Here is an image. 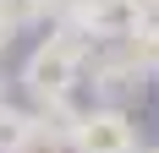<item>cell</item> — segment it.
Instances as JSON below:
<instances>
[{
	"label": "cell",
	"instance_id": "obj_1",
	"mask_svg": "<svg viewBox=\"0 0 159 153\" xmlns=\"http://www.w3.org/2000/svg\"><path fill=\"white\" fill-rule=\"evenodd\" d=\"M93 44H82V38H61V33H49L44 44L33 49L28 60H22V88L44 104V98H71L82 82V66H88Z\"/></svg>",
	"mask_w": 159,
	"mask_h": 153
},
{
	"label": "cell",
	"instance_id": "obj_2",
	"mask_svg": "<svg viewBox=\"0 0 159 153\" xmlns=\"http://www.w3.org/2000/svg\"><path fill=\"white\" fill-rule=\"evenodd\" d=\"M82 71H93V98H99V109H121V115H126L132 104H143L148 76L137 71L126 55H121V44L88 55V66H82Z\"/></svg>",
	"mask_w": 159,
	"mask_h": 153
},
{
	"label": "cell",
	"instance_id": "obj_3",
	"mask_svg": "<svg viewBox=\"0 0 159 153\" xmlns=\"http://www.w3.org/2000/svg\"><path fill=\"white\" fill-rule=\"evenodd\" d=\"M71 153H137V126L121 109H82L77 137H71Z\"/></svg>",
	"mask_w": 159,
	"mask_h": 153
},
{
	"label": "cell",
	"instance_id": "obj_4",
	"mask_svg": "<svg viewBox=\"0 0 159 153\" xmlns=\"http://www.w3.org/2000/svg\"><path fill=\"white\" fill-rule=\"evenodd\" d=\"M28 120H33V148L61 153V148H71V137H77L82 104H77V93H71V98H44V104L28 109Z\"/></svg>",
	"mask_w": 159,
	"mask_h": 153
},
{
	"label": "cell",
	"instance_id": "obj_5",
	"mask_svg": "<svg viewBox=\"0 0 159 153\" xmlns=\"http://www.w3.org/2000/svg\"><path fill=\"white\" fill-rule=\"evenodd\" d=\"M0 153H33V120H28V109L0 104Z\"/></svg>",
	"mask_w": 159,
	"mask_h": 153
},
{
	"label": "cell",
	"instance_id": "obj_6",
	"mask_svg": "<svg viewBox=\"0 0 159 153\" xmlns=\"http://www.w3.org/2000/svg\"><path fill=\"white\" fill-rule=\"evenodd\" d=\"M49 11H55V0H0V22L6 33H22V28H44Z\"/></svg>",
	"mask_w": 159,
	"mask_h": 153
},
{
	"label": "cell",
	"instance_id": "obj_7",
	"mask_svg": "<svg viewBox=\"0 0 159 153\" xmlns=\"http://www.w3.org/2000/svg\"><path fill=\"white\" fill-rule=\"evenodd\" d=\"M121 55H126L143 76H148V71H159V22H143V28L121 44Z\"/></svg>",
	"mask_w": 159,
	"mask_h": 153
},
{
	"label": "cell",
	"instance_id": "obj_8",
	"mask_svg": "<svg viewBox=\"0 0 159 153\" xmlns=\"http://www.w3.org/2000/svg\"><path fill=\"white\" fill-rule=\"evenodd\" d=\"M6 44H11V33H6V22H0V55H6Z\"/></svg>",
	"mask_w": 159,
	"mask_h": 153
},
{
	"label": "cell",
	"instance_id": "obj_9",
	"mask_svg": "<svg viewBox=\"0 0 159 153\" xmlns=\"http://www.w3.org/2000/svg\"><path fill=\"white\" fill-rule=\"evenodd\" d=\"M0 104H6V76H0Z\"/></svg>",
	"mask_w": 159,
	"mask_h": 153
},
{
	"label": "cell",
	"instance_id": "obj_10",
	"mask_svg": "<svg viewBox=\"0 0 159 153\" xmlns=\"http://www.w3.org/2000/svg\"><path fill=\"white\" fill-rule=\"evenodd\" d=\"M137 153H159V142H154V148H137Z\"/></svg>",
	"mask_w": 159,
	"mask_h": 153
},
{
	"label": "cell",
	"instance_id": "obj_11",
	"mask_svg": "<svg viewBox=\"0 0 159 153\" xmlns=\"http://www.w3.org/2000/svg\"><path fill=\"white\" fill-rule=\"evenodd\" d=\"M55 6H61V0H55Z\"/></svg>",
	"mask_w": 159,
	"mask_h": 153
}]
</instances>
